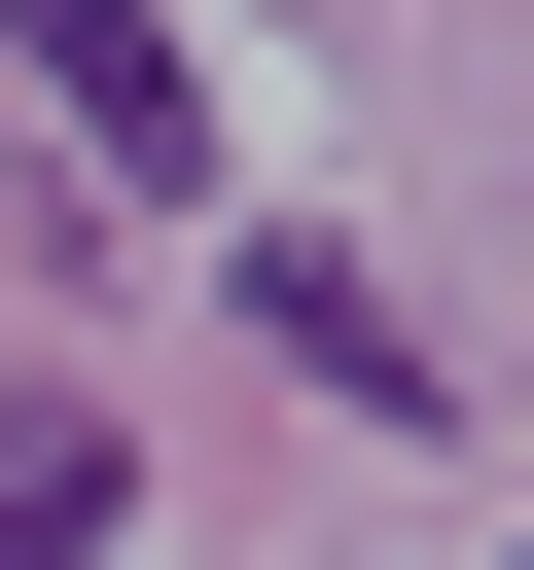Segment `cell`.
I'll return each mask as SVG.
<instances>
[{
  "label": "cell",
  "instance_id": "cell-1",
  "mask_svg": "<svg viewBox=\"0 0 534 570\" xmlns=\"http://www.w3.org/2000/svg\"><path fill=\"white\" fill-rule=\"evenodd\" d=\"M0 71L71 107V178H214V71H178L142 0H0Z\"/></svg>",
  "mask_w": 534,
  "mask_h": 570
},
{
  "label": "cell",
  "instance_id": "cell-2",
  "mask_svg": "<svg viewBox=\"0 0 534 570\" xmlns=\"http://www.w3.org/2000/svg\"><path fill=\"white\" fill-rule=\"evenodd\" d=\"M249 321H285V356H320V392H356V428H427V321H392V285H356V249H249Z\"/></svg>",
  "mask_w": 534,
  "mask_h": 570
},
{
  "label": "cell",
  "instance_id": "cell-3",
  "mask_svg": "<svg viewBox=\"0 0 534 570\" xmlns=\"http://www.w3.org/2000/svg\"><path fill=\"white\" fill-rule=\"evenodd\" d=\"M107 499H142V463H107L71 392H36V428H0V570H107Z\"/></svg>",
  "mask_w": 534,
  "mask_h": 570
}]
</instances>
